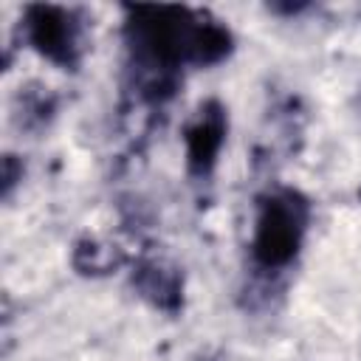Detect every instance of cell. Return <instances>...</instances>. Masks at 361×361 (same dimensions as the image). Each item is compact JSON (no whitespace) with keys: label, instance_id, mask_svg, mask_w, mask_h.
Returning <instances> with one entry per match:
<instances>
[{"label":"cell","instance_id":"obj_1","mask_svg":"<svg viewBox=\"0 0 361 361\" xmlns=\"http://www.w3.org/2000/svg\"><path fill=\"white\" fill-rule=\"evenodd\" d=\"M293 217L288 212H282L279 206L271 209V214L262 220L259 228V254L265 259H282L290 254L293 240H296V228H293Z\"/></svg>","mask_w":361,"mask_h":361}]
</instances>
